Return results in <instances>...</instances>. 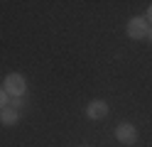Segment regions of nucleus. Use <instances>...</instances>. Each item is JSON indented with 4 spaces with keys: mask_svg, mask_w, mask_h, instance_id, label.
Instances as JSON below:
<instances>
[{
    "mask_svg": "<svg viewBox=\"0 0 152 147\" xmlns=\"http://www.w3.org/2000/svg\"><path fill=\"white\" fill-rule=\"evenodd\" d=\"M150 32V22L145 17H132L128 20V37L130 39H145Z\"/></svg>",
    "mask_w": 152,
    "mask_h": 147,
    "instance_id": "obj_1",
    "label": "nucleus"
},
{
    "mask_svg": "<svg viewBox=\"0 0 152 147\" xmlns=\"http://www.w3.org/2000/svg\"><path fill=\"white\" fill-rule=\"evenodd\" d=\"M5 93H10V96H22L25 93V88H27V83H25V76L22 74H7L5 76Z\"/></svg>",
    "mask_w": 152,
    "mask_h": 147,
    "instance_id": "obj_2",
    "label": "nucleus"
},
{
    "mask_svg": "<svg viewBox=\"0 0 152 147\" xmlns=\"http://www.w3.org/2000/svg\"><path fill=\"white\" fill-rule=\"evenodd\" d=\"M115 137L123 145H135L137 142V130H135V125H130V123H120L115 127Z\"/></svg>",
    "mask_w": 152,
    "mask_h": 147,
    "instance_id": "obj_3",
    "label": "nucleus"
},
{
    "mask_svg": "<svg viewBox=\"0 0 152 147\" xmlns=\"http://www.w3.org/2000/svg\"><path fill=\"white\" fill-rule=\"evenodd\" d=\"M86 115L91 118V120H103V118H108V103L106 101H91L88 108H86Z\"/></svg>",
    "mask_w": 152,
    "mask_h": 147,
    "instance_id": "obj_4",
    "label": "nucleus"
},
{
    "mask_svg": "<svg viewBox=\"0 0 152 147\" xmlns=\"http://www.w3.org/2000/svg\"><path fill=\"white\" fill-rule=\"evenodd\" d=\"M17 120H20V110H17L15 105H7V108H3L0 110V123L3 125H17Z\"/></svg>",
    "mask_w": 152,
    "mask_h": 147,
    "instance_id": "obj_5",
    "label": "nucleus"
},
{
    "mask_svg": "<svg viewBox=\"0 0 152 147\" xmlns=\"http://www.w3.org/2000/svg\"><path fill=\"white\" fill-rule=\"evenodd\" d=\"M3 108H7V93H5V88H0V110Z\"/></svg>",
    "mask_w": 152,
    "mask_h": 147,
    "instance_id": "obj_6",
    "label": "nucleus"
},
{
    "mask_svg": "<svg viewBox=\"0 0 152 147\" xmlns=\"http://www.w3.org/2000/svg\"><path fill=\"white\" fill-rule=\"evenodd\" d=\"M145 20H147V22H150V25H152V5H150V7H147V17H145Z\"/></svg>",
    "mask_w": 152,
    "mask_h": 147,
    "instance_id": "obj_7",
    "label": "nucleus"
},
{
    "mask_svg": "<svg viewBox=\"0 0 152 147\" xmlns=\"http://www.w3.org/2000/svg\"><path fill=\"white\" fill-rule=\"evenodd\" d=\"M147 39H152V27H150V32H147Z\"/></svg>",
    "mask_w": 152,
    "mask_h": 147,
    "instance_id": "obj_8",
    "label": "nucleus"
}]
</instances>
